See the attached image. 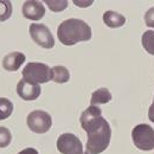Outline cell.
I'll list each match as a JSON object with an SVG mask.
<instances>
[{"mask_svg": "<svg viewBox=\"0 0 154 154\" xmlns=\"http://www.w3.org/2000/svg\"><path fill=\"white\" fill-rule=\"evenodd\" d=\"M23 78L31 83L43 84L52 79V69L44 63L31 62L23 69Z\"/></svg>", "mask_w": 154, "mask_h": 154, "instance_id": "3", "label": "cell"}, {"mask_svg": "<svg viewBox=\"0 0 154 154\" xmlns=\"http://www.w3.org/2000/svg\"><path fill=\"white\" fill-rule=\"evenodd\" d=\"M82 128L87 132L85 154H100L104 152L112 137V128L108 121L102 116L98 106L88 107L79 117Z\"/></svg>", "mask_w": 154, "mask_h": 154, "instance_id": "1", "label": "cell"}, {"mask_svg": "<svg viewBox=\"0 0 154 154\" xmlns=\"http://www.w3.org/2000/svg\"><path fill=\"white\" fill-rule=\"evenodd\" d=\"M27 127L37 134L46 133L52 126V119L49 113L44 110H33L26 117Z\"/></svg>", "mask_w": 154, "mask_h": 154, "instance_id": "5", "label": "cell"}, {"mask_svg": "<svg viewBox=\"0 0 154 154\" xmlns=\"http://www.w3.org/2000/svg\"><path fill=\"white\" fill-rule=\"evenodd\" d=\"M12 141V134L8 128L0 126V148L7 147Z\"/></svg>", "mask_w": 154, "mask_h": 154, "instance_id": "18", "label": "cell"}, {"mask_svg": "<svg viewBox=\"0 0 154 154\" xmlns=\"http://www.w3.org/2000/svg\"><path fill=\"white\" fill-rule=\"evenodd\" d=\"M25 55L19 51L11 52L2 58V68L6 71H17L21 66V64L25 62Z\"/></svg>", "mask_w": 154, "mask_h": 154, "instance_id": "10", "label": "cell"}, {"mask_svg": "<svg viewBox=\"0 0 154 154\" xmlns=\"http://www.w3.org/2000/svg\"><path fill=\"white\" fill-rule=\"evenodd\" d=\"M12 16V2L10 0H0V21L10 19Z\"/></svg>", "mask_w": 154, "mask_h": 154, "instance_id": "16", "label": "cell"}, {"mask_svg": "<svg viewBox=\"0 0 154 154\" xmlns=\"http://www.w3.org/2000/svg\"><path fill=\"white\" fill-rule=\"evenodd\" d=\"M135 147L140 151H152L154 148V129L146 123L135 126L132 131Z\"/></svg>", "mask_w": 154, "mask_h": 154, "instance_id": "4", "label": "cell"}, {"mask_svg": "<svg viewBox=\"0 0 154 154\" xmlns=\"http://www.w3.org/2000/svg\"><path fill=\"white\" fill-rule=\"evenodd\" d=\"M69 78H70V72L65 66L56 65L52 68V81L54 82L63 84V83H66Z\"/></svg>", "mask_w": 154, "mask_h": 154, "instance_id": "13", "label": "cell"}, {"mask_svg": "<svg viewBox=\"0 0 154 154\" xmlns=\"http://www.w3.org/2000/svg\"><path fill=\"white\" fill-rule=\"evenodd\" d=\"M76 4V6H79V7H87V6H90L93 4V1H85V2H81V1H77L75 0L74 1Z\"/></svg>", "mask_w": 154, "mask_h": 154, "instance_id": "21", "label": "cell"}, {"mask_svg": "<svg viewBox=\"0 0 154 154\" xmlns=\"http://www.w3.org/2000/svg\"><path fill=\"white\" fill-rule=\"evenodd\" d=\"M45 4L49 6V8L54 12H60L64 11L68 7V1L66 0H46Z\"/></svg>", "mask_w": 154, "mask_h": 154, "instance_id": "17", "label": "cell"}, {"mask_svg": "<svg viewBox=\"0 0 154 154\" xmlns=\"http://www.w3.org/2000/svg\"><path fill=\"white\" fill-rule=\"evenodd\" d=\"M57 37L63 45L71 46L78 42H87L91 38V29L83 20L70 18L59 24Z\"/></svg>", "mask_w": 154, "mask_h": 154, "instance_id": "2", "label": "cell"}, {"mask_svg": "<svg viewBox=\"0 0 154 154\" xmlns=\"http://www.w3.org/2000/svg\"><path fill=\"white\" fill-rule=\"evenodd\" d=\"M148 117H149V120L154 122V102L152 103V106L149 107V109H148Z\"/></svg>", "mask_w": 154, "mask_h": 154, "instance_id": "22", "label": "cell"}, {"mask_svg": "<svg viewBox=\"0 0 154 154\" xmlns=\"http://www.w3.org/2000/svg\"><path fill=\"white\" fill-rule=\"evenodd\" d=\"M18 154H39L38 151L36 148H32V147H29V148H25L23 151H20Z\"/></svg>", "mask_w": 154, "mask_h": 154, "instance_id": "20", "label": "cell"}, {"mask_svg": "<svg viewBox=\"0 0 154 154\" xmlns=\"http://www.w3.org/2000/svg\"><path fill=\"white\" fill-rule=\"evenodd\" d=\"M103 23L108 27L116 29V27H121L126 23V18L122 14H120L119 12L109 10V11H106L103 14Z\"/></svg>", "mask_w": 154, "mask_h": 154, "instance_id": "11", "label": "cell"}, {"mask_svg": "<svg viewBox=\"0 0 154 154\" xmlns=\"http://www.w3.org/2000/svg\"><path fill=\"white\" fill-rule=\"evenodd\" d=\"M42 89L38 84L20 79L17 84V94L24 101H35L40 96Z\"/></svg>", "mask_w": 154, "mask_h": 154, "instance_id": "8", "label": "cell"}, {"mask_svg": "<svg viewBox=\"0 0 154 154\" xmlns=\"http://www.w3.org/2000/svg\"><path fill=\"white\" fill-rule=\"evenodd\" d=\"M141 44L149 55L154 56V30H148L143 32L141 37Z\"/></svg>", "mask_w": 154, "mask_h": 154, "instance_id": "14", "label": "cell"}, {"mask_svg": "<svg viewBox=\"0 0 154 154\" xmlns=\"http://www.w3.org/2000/svg\"><path fill=\"white\" fill-rule=\"evenodd\" d=\"M30 36L33 39V42L44 48V49H51L55 45V39L51 33V31L49 30L48 26H45L44 24H31L30 25Z\"/></svg>", "mask_w": 154, "mask_h": 154, "instance_id": "6", "label": "cell"}, {"mask_svg": "<svg viewBox=\"0 0 154 154\" xmlns=\"http://www.w3.org/2000/svg\"><path fill=\"white\" fill-rule=\"evenodd\" d=\"M76 154H85L84 152H81V153H76Z\"/></svg>", "mask_w": 154, "mask_h": 154, "instance_id": "23", "label": "cell"}, {"mask_svg": "<svg viewBox=\"0 0 154 154\" xmlns=\"http://www.w3.org/2000/svg\"><path fill=\"white\" fill-rule=\"evenodd\" d=\"M145 24L148 27L154 29V7H151L145 14Z\"/></svg>", "mask_w": 154, "mask_h": 154, "instance_id": "19", "label": "cell"}, {"mask_svg": "<svg viewBox=\"0 0 154 154\" xmlns=\"http://www.w3.org/2000/svg\"><path fill=\"white\" fill-rule=\"evenodd\" d=\"M112 101V94L108 88H100L95 90L91 95L90 106H98V104H107Z\"/></svg>", "mask_w": 154, "mask_h": 154, "instance_id": "12", "label": "cell"}, {"mask_svg": "<svg viewBox=\"0 0 154 154\" xmlns=\"http://www.w3.org/2000/svg\"><path fill=\"white\" fill-rule=\"evenodd\" d=\"M12 113H13V103L6 97H0V121L10 117Z\"/></svg>", "mask_w": 154, "mask_h": 154, "instance_id": "15", "label": "cell"}, {"mask_svg": "<svg viewBox=\"0 0 154 154\" xmlns=\"http://www.w3.org/2000/svg\"><path fill=\"white\" fill-rule=\"evenodd\" d=\"M21 12H23V16L26 18V19L30 20H40L44 14H45V7L44 5L37 1V0H27L24 2L23 5V8H21Z\"/></svg>", "mask_w": 154, "mask_h": 154, "instance_id": "9", "label": "cell"}, {"mask_svg": "<svg viewBox=\"0 0 154 154\" xmlns=\"http://www.w3.org/2000/svg\"><path fill=\"white\" fill-rule=\"evenodd\" d=\"M57 149L62 154H76L83 152V145L75 134L64 133L58 137Z\"/></svg>", "mask_w": 154, "mask_h": 154, "instance_id": "7", "label": "cell"}]
</instances>
